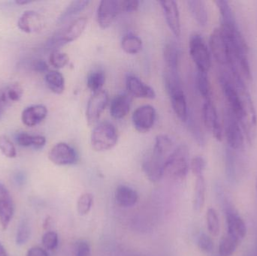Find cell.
<instances>
[{"instance_id": "obj_28", "label": "cell", "mask_w": 257, "mask_h": 256, "mask_svg": "<svg viewBox=\"0 0 257 256\" xmlns=\"http://www.w3.org/2000/svg\"><path fill=\"white\" fill-rule=\"evenodd\" d=\"M0 93L8 106L14 102H18L23 96V89L21 85L11 84L0 89Z\"/></svg>"}, {"instance_id": "obj_46", "label": "cell", "mask_w": 257, "mask_h": 256, "mask_svg": "<svg viewBox=\"0 0 257 256\" xmlns=\"http://www.w3.org/2000/svg\"><path fill=\"white\" fill-rule=\"evenodd\" d=\"M33 69L39 73H43L48 71V66L46 62L42 60H36L33 65Z\"/></svg>"}, {"instance_id": "obj_12", "label": "cell", "mask_w": 257, "mask_h": 256, "mask_svg": "<svg viewBox=\"0 0 257 256\" xmlns=\"http://www.w3.org/2000/svg\"><path fill=\"white\" fill-rule=\"evenodd\" d=\"M50 160L57 165H71L76 163L78 155L76 150L64 142L58 143L54 145L48 155Z\"/></svg>"}, {"instance_id": "obj_48", "label": "cell", "mask_w": 257, "mask_h": 256, "mask_svg": "<svg viewBox=\"0 0 257 256\" xmlns=\"http://www.w3.org/2000/svg\"><path fill=\"white\" fill-rule=\"evenodd\" d=\"M7 104L5 102L4 99L2 97L1 93H0V118L3 116V113H4L5 110L7 108Z\"/></svg>"}, {"instance_id": "obj_16", "label": "cell", "mask_w": 257, "mask_h": 256, "mask_svg": "<svg viewBox=\"0 0 257 256\" xmlns=\"http://www.w3.org/2000/svg\"><path fill=\"white\" fill-rule=\"evenodd\" d=\"M126 86L130 96L148 99H153L156 97L154 89L134 75H128L126 78Z\"/></svg>"}, {"instance_id": "obj_20", "label": "cell", "mask_w": 257, "mask_h": 256, "mask_svg": "<svg viewBox=\"0 0 257 256\" xmlns=\"http://www.w3.org/2000/svg\"><path fill=\"white\" fill-rule=\"evenodd\" d=\"M131 96L127 94H120L114 98L110 105V114L113 118L123 119L130 111Z\"/></svg>"}, {"instance_id": "obj_50", "label": "cell", "mask_w": 257, "mask_h": 256, "mask_svg": "<svg viewBox=\"0 0 257 256\" xmlns=\"http://www.w3.org/2000/svg\"><path fill=\"white\" fill-rule=\"evenodd\" d=\"M17 4L18 5H25L28 4V3H30V1H17Z\"/></svg>"}, {"instance_id": "obj_29", "label": "cell", "mask_w": 257, "mask_h": 256, "mask_svg": "<svg viewBox=\"0 0 257 256\" xmlns=\"http://www.w3.org/2000/svg\"><path fill=\"white\" fill-rule=\"evenodd\" d=\"M122 49L128 54H137L142 51L143 43L139 36L128 33L121 41Z\"/></svg>"}, {"instance_id": "obj_26", "label": "cell", "mask_w": 257, "mask_h": 256, "mask_svg": "<svg viewBox=\"0 0 257 256\" xmlns=\"http://www.w3.org/2000/svg\"><path fill=\"white\" fill-rule=\"evenodd\" d=\"M16 141L21 147H33L35 149H41L45 147L46 138L42 135H32L21 132L17 135Z\"/></svg>"}, {"instance_id": "obj_33", "label": "cell", "mask_w": 257, "mask_h": 256, "mask_svg": "<svg viewBox=\"0 0 257 256\" xmlns=\"http://www.w3.org/2000/svg\"><path fill=\"white\" fill-rule=\"evenodd\" d=\"M239 242L231 236L225 235L221 239L219 245V254L220 256H231L235 253Z\"/></svg>"}, {"instance_id": "obj_36", "label": "cell", "mask_w": 257, "mask_h": 256, "mask_svg": "<svg viewBox=\"0 0 257 256\" xmlns=\"http://www.w3.org/2000/svg\"><path fill=\"white\" fill-rule=\"evenodd\" d=\"M93 204V195L90 193H84L78 198L77 210L78 214L85 216L91 210Z\"/></svg>"}, {"instance_id": "obj_8", "label": "cell", "mask_w": 257, "mask_h": 256, "mask_svg": "<svg viewBox=\"0 0 257 256\" xmlns=\"http://www.w3.org/2000/svg\"><path fill=\"white\" fill-rule=\"evenodd\" d=\"M210 49L217 63L223 66H229V51L227 40L222 29L216 28L210 36Z\"/></svg>"}, {"instance_id": "obj_30", "label": "cell", "mask_w": 257, "mask_h": 256, "mask_svg": "<svg viewBox=\"0 0 257 256\" xmlns=\"http://www.w3.org/2000/svg\"><path fill=\"white\" fill-rule=\"evenodd\" d=\"M164 60L168 70L178 72L179 52L178 48L174 44H167L164 48Z\"/></svg>"}, {"instance_id": "obj_38", "label": "cell", "mask_w": 257, "mask_h": 256, "mask_svg": "<svg viewBox=\"0 0 257 256\" xmlns=\"http://www.w3.org/2000/svg\"><path fill=\"white\" fill-rule=\"evenodd\" d=\"M69 60L67 54L61 52L59 50L52 51L50 55V63L56 69H63L69 63Z\"/></svg>"}, {"instance_id": "obj_42", "label": "cell", "mask_w": 257, "mask_h": 256, "mask_svg": "<svg viewBox=\"0 0 257 256\" xmlns=\"http://www.w3.org/2000/svg\"><path fill=\"white\" fill-rule=\"evenodd\" d=\"M187 122L188 123L190 132L193 134V137L197 141L198 144L201 146L204 145L205 144L204 137L202 135V131H201L200 128H199V126L196 123V120L193 117H190V114H189Z\"/></svg>"}, {"instance_id": "obj_35", "label": "cell", "mask_w": 257, "mask_h": 256, "mask_svg": "<svg viewBox=\"0 0 257 256\" xmlns=\"http://www.w3.org/2000/svg\"><path fill=\"white\" fill-rule=\"evenodd\" d=\"M207 227L211 235L216 237L220 233V226L218 214L214 208H208L206 213Z\"/></svg>"}, {"instance_id": "obj_2", "label": "cell", "mask_w": 257, "mask_h": 256, "mask_svg": "<svg viewBox=\"0 0 257 256\" xmlns=\"http://www.w3.org/2000/svg\"><path fill=\"white\" fill-rule=\"evenodd\" d=\"M188 148L187 146H178L175 148L165 162L163 176L171 180H181L187 177L190 169Z\"/></svg>"}, {"instance_id": "obj_22", "label": "cell", "mask_w": 257, "mask_h": 256, "mask_svg": "<svg viewBox=\"0 0 257 256\" xmlns=\"http://www.w3.org/2000/svg\"><path fill=\"white\" fill-rule=\"evenodd\" d=\"M189 10L196 22L202 27L207 25L208 14L205 2L202 0H189L187 2Z\"/></svg>"}, {"instance_id": "obj_51", "label": "cell", "mask_w": 257, "mask_h": 256, "mask_svg": "<svg viewBox=\"0 0 257 256\" xmlns=\"http://www.w3.org/2000/svg\"><path fill=\"white\" fill-rule=\"evenodd\" d=\"M256 191H257V180H256Z\"/></svg>"}, {"instance_id": "obj_19", "label": "cell", "mask_w": 257, "mask_h": 256, "mask_svg": "<svg viewBox=\"0 0 257 256\" xmlns=\"http://www.w3.org/2000/svg\"><path fill=\"white\" fill-rule=\"evenodd\" d=\"M47 115L48 109L45 105H32L23 111L21 120L25 126L33 127L43 121Z\"/></svg>"}, {"instance_id": "obj_23", "label": "cell", "mask_w": 257, "mask_h": 256, "mask_svg": "<svg viewBox=\"0 0 257 256\" xmlns=\"http://www.w3.org/2000/svg\"><path fill=\"white\" fill-rule=\"evenodd\" d=\"M90 1L88 0H76V1L72 2L59 17L57 24L60 25L70 21L74 17L83 12L87 7Z\"/></svg>"}, {"instance_id": "obj_25", "label": "cell", "mask_w": 257, "mask_h": 256, "mask_svg": "<svg viewBox=\"0 0 257 256\" xmlns=\"http://www.w3.org/2000/svg\"><path fill=\"white\" fill-rule=\"evenodd\" d=\"M45 82L48 88L55 94L60 95L65 90V79L63 75L57 71H50L45 75Z\"/></svg>"}, {"instance_id": "obj_9", "label": "cell", "mask_w": 257, "mask_h": 256, "mask_svg": "<svg viewBox=\"0 0 257 256\" xmlns=\"http://www.w3.org/2000/svg\"><path fill=\"white\" fill-rule=\"evenodd\" d=\"M109 101L108 93L105 90H100L93 93L87 102L86 110V118L89 126L97 123L106 108Z\"/></svg>"}, {"instance_id": "obj_4", "label": "cell", "mask_w": 257, "mask_h": 256, "mask_svg": "<svg viewBox=\"0 0 257 256\" xmlns=\"http://www.w3.org/2000/svg\"><path fill=\"white\" fill-rule=\"evenodd\" d=\"M87 24V19L85 17L75 20L70 25L53 36L47 43V49L51 51H58L61 47L76 40L84 33Z\"/></svg>"}, {"instance_id": "obj_18", "label": "cell", "mask_w": 257, "mask_h": 256, "mask_svg": "<svg viewBox=\"0 0 257 256\" xmlns=\"http://www.w3.org/2000/svg\"><path fill=\"white\" fill-rule=\"evenodd\" d=\"M18 28L27 33L40 31L43 27L42 16L34 11H27L20 17L18 22Z\"/></svg>"}, {"instance_id": "obj_24", "label": "cell", "mask_w": 257, "mask_h": 256, "mask_svg": "<svg viewBox=\"0 0 257 256\" xmlns=\"http://www.w3.org/2000/svg\"><path fill=\"white\" fill-rule=\"evenodd\" d=\"M214 3L217 5V9H218L220 16H221V27H226V28L238 27L233 12H232L229 2L218 0V1L214 2Z\"/></svg>"}, {"instance_id": "obj_7", "label": "cell", "mask_w": 257, "mask_h": 256, "mask_svg": "<svg viewBox=\"0 0 257 256\" xmlns=\"http://www.w3.org/2000/svg\"><path fill=\"white\" fill-rule=\"evenodd\" d=\"M224 210L227 234L241 243L247 234L245 222L238 212L232 205L228 204V201L225 202Z\"/></svg>"}, {"instance_id": "obj_14", "label": "cell", "mask_w": 257, "mask_h": 256, "mask_svg": "<svg viewBox=\"0 0 257 256\" xmlns=\"http://www.w3.org/2000/svg\"><path fill=\"white\" fill-rule=\"evenodd\" d=\"M119 13H120L119 1H101L97 9V22L99 27L102 29H107L111 27Z\"/></svg>"}, {"instance_id": "obj_11", "label": "cell", "mask_w": 257, "mask_h": 256, "mask_svg": "<svg viewBox=\"0 0 257 256\" xmlns=\"http://www.w3.org/2000/svg\"><path fill=\"white\" fill-rule=\"evenodd\" d=\"M157 112L155 108L150 105L139 107L133 112L132 120L135 129L140 133L149 132L156 121Z\"/></svg>"}, {"instance_id": "obj_1", "label": "cell", "mask_w": 257, "mask_h": 256, "mask_svg": "<svg viewBox=\"0 0 257 256\" xmlns=\"http://www.w3.org/2000/svg\"><path fill=\"white\" fill-rule=\"evenodd\" d=\"M166 85L170 96L174 112L181 121L186 123L188 119V108L178 72L167 71L166 74Z\"/></svg>"}, {"instance_id": "obj_45", "label": "cell", "mask_w": 257, "mask_h": 256, "mask_svg": "<svg viewBox=\"0 0 257 256\" xmlns=\"http://www.w3.org/2000/svg\"><path fill=\"white\" fill-rule=\"evenodd\" d=\"M75 256H91V248L87 241H81L77 246Z\"/></svg>"}, {"instance_id": "obj_10", "label": "cell", "mask_w": 257, "mask_h": 256, "mask_svg": "<svg viewBox=\"0 0 257 256\" xmlns=\"http://www.w3.org/2000/svg\"><path fill=\"white\" fill-rule=\"evenodd\" d=\"M168 158L153 150L152 153L145 159L142 168L150 181L157 183L163 177L165 162Z\"/></svg>"}, {"instance_id": "obj_47", "label": "cell", "mask_w": 257, "mask_h": 256, "mask_svg": "<svg viewBox=\"0 0 257 256\" xmlns=\"http://www.w3.org/2000/svg\"><path fill=\"white\" fill-rule=\"evenodd\" d=\"M27 256H48L46 251L40 247H33L29 249Z\"/></svg>"}, {"instance_id": "obj_49", "label": "cell", "mask_w": 257, "mask_h": 256, "mask_svg": "<svg viewBox=\"0 0 257 256\" xmlns=\"http://www.w3.org/2000/svg\"><path fill=\"white\" fill-rule=\"evenodd\" d=\"M0 256H7V252L1 243H0Z\"/></svg>"}, {"instance_id": "obj_32", "label": "cell", "mask_w": 257, "mask_h": 256, "mask_svg": "<svg viewBox=\"0 0 257 256\" xmlns=\"http://www.w3.org/2000/svg\"><path fill=\"white\" fill-rule=\"evenodd\" d=\"M105 82V75L102 71H94L87 77V87L91 90L93 93L102 90V87H103Z\"/></svg>"}, {"instance_id": "obj_40", "label": "cell", "mask_w": 257, "mask_h": 256, "mask_svg": "<svg viewBox=\"0 0 257 256\" xmlns=\"http://www.w3.org/2000/svg\"><path fill=\"white\" fill-rule=\"evenodd\" d=\"M190 168L196 177H202L206 168V162L202 156H196L190 162Z\"/></svg>"}, {"instance_id": "obj_39", "label": "cell", "mask_w": 257, "mask_h": 256, "mask_svg": "<svg viewBox=\"0 0 257 256\" xmlns=\"http://www.w3.org/2000/svg\"><path fill=\"white\" fill-rule=\"evenodd\" d=\"M0 150L8 158H15L17 155L15 145L6 135H0Z\"/></svg>"}, {"instance_id": "obj_5", "label": "cell", "mask_w": 257, "mask_h": 256, "mask_svg": "<svg viewBox=\"0 0 257 256\" xmlns=\"http://www.w3.org/2000/svg\"><path fill=\"white\" fill-rule=\"evenodd\" d=\"M189 50L190 57L197 66L198 71L208 73L211 66V54L200 35L195 34L190 38Z\"/></svg>"}, {"instance_id": "obj_21", "label": "cell", "mask_w": 257, "mask_h": 256, "mask_svg": "<svg viewBox=\"0 0 257 256\" xmlns=\"http://www.w3.org/2000/svg\"><path fill=\"white\" fill-rule=\"evenodd\" d=\"M114 195L116 202L123 207H133L139 201V195L136 191L124 185L117 186Z\"/></svg>"}, {"instance_id": "obj_37", "label": "cell", "mask_w": 257, "mask_h": 256, "mask_svg": "<svg viewBox=\"0 0 257 256\" xmlns=\"http://www.w3.org/2000/svg\"><path fill=\"white\" fill-rule=\"evenodd\" d=\"M30 223L27 219H22L19 226H18V231H17L16 243L18 245H24L28 241L30 237Z\"/></svg>"}, {"instance_id": "obj_43", "label": "cell", "mask_w": 257, "mask_h": 256, "mask_svg": "<svg viewBox=\"0 0 257 256\" xmlns=\"http://www.w3.org/2000/svg\"><path fill=\"white\" fill-rule=\"evenodd\" d=\"M42 244L45 249L54 250L58 245V235L54 231H48L42 237Z\"/></svg>"}, {"instance_id": "obj_13", "label": "cell", "mask_w": 257, "mask_h": 256, "mask_svg": "<svg viewBox=\"0 0 257 256\" xmlns=\"http://www.w3.org/2000/svg\"><path fill=\"white\" fill-rule=\"evenodd\" d=\"M202 118L204 124L208 132L212 134L213 137L217 141L223 139V131L219 121L218 116L215 107L213 105L211 99L205 100L202 106Z\"/></svg>"}, {"instance_id": "obj_34", "label": "cell", "mask_w": 257, "mask_h": 256, "mask_svg": "<svg viewBox=\"0 0 257 256\" xmlns=\"http://www.w3.org/2000/svg\"><path fill=\"white\" fill-rule=\"evenodd\" d=\"M196 85L202 97L205 100L211 99V87L207 72L198 71L196 75Z\"/></svg>"}, {"instance_id": "obj_44", "label": "cell", "mask_w": 257, "mask_h": 256, "mask_svg": "<svg viewBox=\"0 0 257 256\" xmlns=\"http://www.w3.org/2000/svg\"><path fill=\"white\" fill-rule=\"evenodd\" d=\"M120 12H135L139 9V2L136 0L119 1Z\"/></svg>"}, {"instance_id": "obj_27", "label": "cell", "mask_w": 257, "mask_h": 256, "mask_svg": "<svg viewBox=\"0 0 257 256\" xmlns=\"http://www.w3.org/2000/svg\"><path fill=\"white\" fill-rule=\"evenodd\" d=\"M205 192H206V185L203 176L196 177L195 184L194 194H193V208L196 211H201L205 205Z\"/></svg>"}, {"instance_id": "obj_3", "label": "cell", "mask_w": 257, "mask_h": 256, "mask_svg": "<svg viewBox=\"0 0 257 256\" xmlns=\"http://www.w3.org/2000/svg\"><path fill=\"white\" fill-rule=\"evenodd\" d=\"M117 140L118 135L114 125L109 122H102L93 129L90 144L95 151L104 152L115 147Z\"/></svg>"}, {"instance_id": "obj_6", "label": "cell", "mask_w": 257, "mask_h": 256, "mask_svg": "<svg viewBox=\"0 0 257 256\" xmlns=\"http://www.w3.org/2000/svg\"><path fill=\"white\" fill-rule=\"evenodd\" d=\"M235 116L229 109L225 113L224 133L229 148L238 150L242 148L244 144V133Z\"/></svg>"}, {"instance_id": "obj_17", "label": "cell", "mask_w": 257, "mask_h": 256, "mask_svg": "<svg viewBox=\"0 0 257 256\" xmlns=\"http://www.w3.org/2000/svg\"><path fill=\"white\" fill-rule=\"evenodd\" d=\"M15 207L13 200L7 188L0 183V223L3 229L9 226L13 217Z\"/></svg>"}, {"instance_id": "obj_15", "label": "cell", "mask_w": 257, "mask_h": 256, "mask_svg": "<svg viewBox=\"0 0 257 256\" xmlns=\"http://www.w3.org/2000/svg\"><path fill=\"white\" fill-rule=\"evenodd\" d=\"M159 3L163 9L166 23L171 31L176 37H179L181 35V20L178 3L172 0L160 1Z\"/></svg>"}, {"instance_id": "obj_31", "label": "cell", "mask_w": 257, "mask_h": 256, "mask_svg": "<svg viewBox=\"0 0 257 256\" xmlns=\"http://www.w3.org/2000/svg\"><path fill=\"white\" fill-rule=\"evenodd\" d=\"M234 150L227 148L225 152V168L227 178L230 181H236L238 178V164Z\"/></svg>"}, {"instance_id": "obj_41", "label": "cell", "mask_w": 257, "mask_h": 256, "mask_svg": "<svg viewBox=\"0 0 257 256\" xmlns=\"http://www.w3.org/2000/svg\"><path fill=\"white\" fill-rule=\"evenodd\" d=\"M198 247L204 253H211L214 250V242L208 234H201L198 238Z\"/></svg>"}]
</instances>
